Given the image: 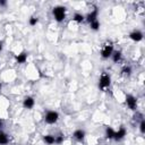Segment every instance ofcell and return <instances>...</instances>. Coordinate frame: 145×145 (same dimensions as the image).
<instances>
[{
    "label": "cell",
    "mask_w": 145,
    "mask_h": 145,
    "mask_svg": "<svg viewBox=\"0 0 145 145\" xmlns=\"http://www.w3.org/2000/svg\"><path fill=\"white\" fill-rule=\"evenodd\" d=\"M110 85H111V76L106 71H103L99 79V88L101 91L106 92L110 88Z\"/></svg>",
    "instance_id": "cell-1"
},
{
    "label": "cell",
    "mask_w": 145,
    "mask_h": 145,
    "mask_svg": "<svg viewBox=\"0 0 145 145\" xmlns=\"http://www.w3.org/2000/svg\"><path fill=\"white\" fill-rule=\"evenodd\" d=\"M66 12H67V9L66 7L63 6H56L53 9H52V15L56 19V22L58 23H61L65 20L66 18Z\"/></svg>",
    "instance_id": "cell-2"
},
{
    "label": "cell",
    "mask_w": 145,
    "mask_h": 145,
    "mask_svg": "<svg viewBox=\"0 0 145 145\" xmlns=\"http://www.w3.org/2000/svg\"><path fill=\"white\" fill-rule=\"evenodd\" d=\"M113 52V43L112 41H106L101 48V58L109 59Z\"/></svg>",
    "instance_id": "cell-3"
},
{
    "label": "cell",
    "mask_w": 145,
    "mask_h": 145,
    "mask_svg": "<svg viewBox=\"0 0 145 145\" xmlns=\"http://www.w3.org/2000/svg\"><path fill=\"white\" fill-rule=\"evenodd\" d=\"M59 120V113L54 110H49L46 111L45 116H44V121L48 125H54L57 121Z\"/></svg>",
    "instance_id": "cell-4"
},
{
    "label": "cell",
    "mask_w": 145,
    "mask_h": 145,
    "mask_svg": "<svg viewBox=\"0 0 145 145\" xmlns=\"http://www.w3.org/2000/svg\"><path fill=\"white\" fill-rule=\"evenodd\" d=\"M125 102H126L127 106H128L130 110H133V111L137 110V99H136L134 95H131V94H126Z\"/></svg>",
    "instance_id": "cell-5"
},
{
    "label": "cell",
    "mask_w": 145,
    "mask_h": 145,
    "mask_svg": "<svg viewBox=\"0 0 145 145\" xmlns=\"http://www.w3.org/2000/svg\"><path fill=\"white\" fill-rule=\"evenodd\" d=\"M97 17H99V8L95 7L93 10H91V11L85 16V20L89 24V23H92V22H94V20H97Z\"/></svg>",
    "instance_id": "cell-6"
},
{
    "label": "cell",
    "mask_w": 145,
    "mask_h": 145,
    "mask_svg": "<svg viewBox=\"0 0 145 145\" xmlns=\"http://www.w3.org/2000/svg\"><path fill=\"white\" fill-rule=\"evenodd\" d=\"M126 135H127V130H126V128H125V127H122V126H121L117 131H114L113 139H114V140H117V142H119V140L123 139Z\"/></svg>",
    "instance_id": "cell-7"
},
{
    "label": "cell",
    "mask_w": 145,
    "mask_h": 145,
    "mask_svg": "<svg viewBox=\"0 0 145 145\" xmlns=\"http://www.w3.org/2000/svg\"><path fill=\"white\" fill-rule=\"evenodd\" d=\"M34 105H35V100H34V97H32V96H26V97L23 100V106H24V109L31 110V109H33Z\"/></svg>",
    "instance_id": "cell-8"
},
{
    "label": "cell",
    "mask_w": 145,
    "mask_h": 145,
    "mask_svg": "<svg viewBox=\"0 0 145 145\" xmlns=\"http://www.w3.org/2000/svg\"><path fill=\"white\" fill-rule=\"evenodd\" d=\"M85 136H86V133H85L84 129H76L72 133V137L77 142H83L85 139Z\"/></svg>",
    "instance_id": "cell-9"
},
{
    "label": "cell",
    "mask_w": 145,
    "mask_h": 145,
    "mask_svg": "<svg viewBox=\"0 0 145 145\" xmlns=\"http://www.w3.org/2000/svg\"><path fill=\"white\" fill-rule=\"evenodd\" d=\"M129 39L131 41H134V42H139V41L143 40V33L140 31H138V29H135L129 34Z\"/></svg>",
    "instance_id": "cell-10"
},
{
    "label": "cell",
    "mask_w": 145,
    "mask_h": 145,
    "mask_svg": "<svg viewBox=\"0 0 145 145\" xmlns=\"http://www.w3.org/2000/svg\"><path fill=\"white\" fill-rule=\"evenodd\" d=\"M15 59H16L17 63H19V65H22V63H26V61H27V52L23 51V52L16 54V56H15Z\"/></svg>",
    "instance_id": "cell-11"
},
{
    "label": "cell",
    "mask_w": 145,
    "mask_h": 145,
    "mask_svg": "<svg viewBox=\"0 0 145 145\" xmlns=\"http://www.w3.org/2000/svg\"><path fill=\"white\" fill-rule=\"evenodd\" d=\"M110 58L112 59V61H113L114 63H118V62L121 60V58H122V53H121V51H118V50H117V51H113Z\"/></svg>",
    "instance_id": "cell-12"
},
{
    "label": "cell",
    "mask_w": 145,
    "mask_h": 145,
    "mask_svg": "<svg viewBox=\"0 0 145 145\" xmlns=\"http://www.w3.org/2000/svg\"><path fill=\"white\" fill-rule=\"evenodd\" d=\"M120 72H121V76H122V77H130L133 70H131V67H130V66H123V67L121 68Z\"/></svg>",
    "instance_id": "cell-13"
},
{
    "label": "cell",
    "mask_w": 145,
    "mask_h": 145,
    "mask_svg": "<svg viewBox=\"0 0 145 145\" xmlns=\"http://www.w3.org/2000/svg\"><path fill=\"white\" fill-rule=\"evenodd\" d=\"M43 142L46 145H53L54 142H56V136H53V135H44L43 136Z\"/></svg>",
    "instance_id": "cell-14"
},
{
    "label": "cell",
    "mask_w": 145,
    "mask_h": 145,
    "mask_svg": "<svg viewBox=\"0 0 145 145\" xmlns=\"http://www.w3.org/2000/svg\"><path fill=\"white\" fill-rule=\"evenodd\" d=\"M8 143H9V136L5 131L0 130V145H7Z\"/></svg>",
    "instance_id": "cell-15"
},
{
    "label": "cell",
    "mask_w": 145,
    "mask_h": 145,
    "mask_svg": "<svg viewBox=\"0 0 145 145\" xmlns=\"http://www.w3.org/2000/svg\"><path fill=\"white\" fill-rule=\"evenodd\" d=\"M114 129L112 128V127H106L105 128V137L108 138V139H113V136H114Z\"/></svg>",
    "instance_id": "cell-16"
},
{
    "label": "cell",
    "mask_w": 145,
    "mask_h": 145,
    "mask_svg": "<svg viewBox=\"0 0 145 145\" xmlns=\"http://www.w3.org/2000/svg\"><path fill=\"white\" fill-rule=\"evenodd\" d=\"M84 20H85V16L82 15V14H75V15L72 16V22H75V23H77V24H80V23H83Z\"/></svg>",
    "instance_id": "cell-17"
},
{
    "label": "cell",
    "mask_w": 145,
    "mask_h": 145,
    "mask_svg": "<svg viewBox=\"0 0 145 145\" xmlns=\"http://www.w3.org/2000/svg\"><path fill=\"white\" fill-rule=\"evenodd\" d=\"M100 26H101V24H100L99 19H97V20H94V22H92V23H89V27H91L92 31H99V29H100Z\"/></svg>",
    "instance_id": "cell-18"
},
{
    "label": "cell",
    "mask_w": 145,
    "mask_h": 145,
    "mask_svg": "<svg viewBox=\"0 0 145 145\" xmlns=\"http://www.w3.org/2000/svg\"><path fill=\"white\" fill-rule=\"evenodd\" d=\"M37 23H39V18L35 17V16H32V17L28 19V24H29L31 26H35Z\"/></svg>",
    "instance_id": "cell-19"
},
{
    "label": "cell",
    "mask_w": 145,
    "mask_h": 145,
    "mask_svg": "<svg viewBox=\"0 0 145 145\" xmlns=\"http://www.w3.org/2000/svg\"><path fill=\"white\" fill-rule=\"evenodd\" d=\"M139 131L140 134H145V120H139Z\"/></svg>",
    "instance_id": "cell-20"
},
{
    "label": "cell",
    "mask_w": 145,
    "mask_h": 145,
    "mask_svg": "<svg viewBox=\"0 0 145 145\" xmlns=\"http://www.w3.org/2000/svg\"><path fill=\"white\" fill-rule=\"evenodd\" d=\"M63 140H65L63 136H62V135H58V136H56V142H54V144L61 145V144L63 143Z\"/></svg>",
    "instance_id": "cell-21"
},
{
    "label": "cell",
    "mask_w": 145,
    "mask_h": 145,
    "mask_svg": "<svg viewBox=\"0 0 145 145\" xmlns=\"http://www.w3.org/2000/svg\"><path fill=\"white\" fill-rule=\"evenodd\" d=\"M7 6V1L6 0H0V7H6Z\"/></svg>",
    "instance_id": "cell-22"
},
{
    "label": "cell",
    "mask_w": 145,
    "mask_h": 145,
    "mask_svg": "<svg viewBox=\"0 0 145 145\" xmlns=\"http://www.w3.org/2000/svg\"><path fill=\"white\" fill-rule=\"evenodd\" d=\"M3 123H5V122H3V120H2V119H0V130H1V129H2V127H3Z\"/></svg>",
    "instance_id": "cell-23"
},
{
    "label": "cell",
    "mask_w": 145,
    "mask_h": 145,
    "mask_svg": "<svg viewBox=\"0 0 145 145\" xmlns=\"http://www.w3.org/2000/svg\"><path fill=\"white\" fill-rule=\"evenodd\" d=\"M2 48H3V45H2V42L0 41V52L2 51Z\"/></svg>",
    "instance_id": "cell-24"
},
{
    "label": "cell",
    "mask_w": 145,
    "mask_h": 145,
    "mask_svg": "<svg viewBox=\"0 0 145 145\" xmlns=\"http://www.w3.org/2000/svg\"><path fill=\"white\" fill-rule=\"evenodd\" d=\"M1 89H2V84L0 83V93H1Z\"/></svg>",
    "instance_id": "cell-25"
}]
</instances>
